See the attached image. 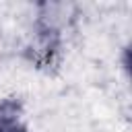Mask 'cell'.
<instances>
[{
	"label": "cell",
	"mask_w": 132,
	"mask_h": 132,
	"mask_svg": "<svg viewBox=\"0 0 132 132\" xmlns=\"http://www.w3.org/2000/svg\"><path fill=\"white\" fill-rule=\"evenodd\" d=\"M0 132H27V116L21 99H0Z\"/></svg>",
	"instance_id": "1"
}]
</instances>
